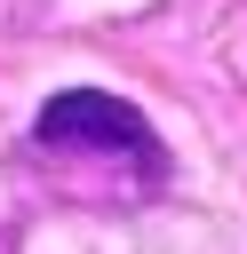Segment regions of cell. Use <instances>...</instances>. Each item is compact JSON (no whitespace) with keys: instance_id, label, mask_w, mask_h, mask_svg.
<instances>
[{"instance_id":"6da1fadb","label":"cell","mask_w":247,"mask_h":254,"mask_svg":"<svg viewBox=\"0 0 247 254\" xmlns=\"http://www.w3.org/2000/svg\"><path fill=\"white\" fill-rule=\"evenodd\" d=\"M32 135H40L48 151H104V159H135L143 175H167V151H159L151 119H143L135 103L104 95V87H64V95H48L40 119H32Z\"/></svg>"}]
</instances>
